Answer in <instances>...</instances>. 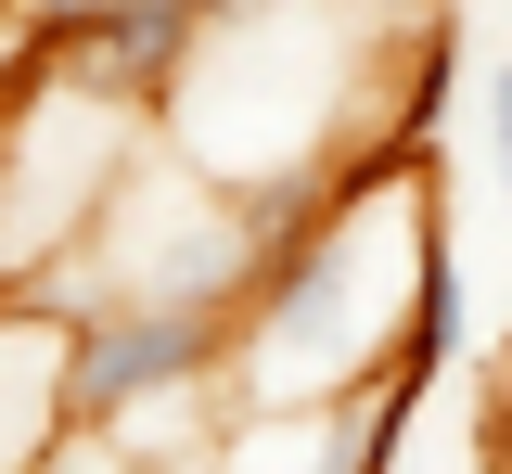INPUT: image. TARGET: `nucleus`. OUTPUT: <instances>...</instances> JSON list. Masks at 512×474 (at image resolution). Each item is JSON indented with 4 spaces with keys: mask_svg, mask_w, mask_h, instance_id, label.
Instances as JSON below:
<instances>
[{
    "mask_svg": "<svg viewBox=\"0 0 512 474\" xmlns=\"http://www.w3.org/2000/svg\"><path fill=\"white\" fill-rule=\"evenodd\" d=\"M436 193L410 154H359L333 205L244 282L231 308V372L256 398H359L372 372L410 359V308H423V270H436Z\"/></svg>",
    "mask_w": 512,
    "mask_h": 474,
    "instance_id": "obj_1",
    "label": "nucleus"
},
{
    "mask_svg": "<svg viewBox=\"0 0 512 474\" xmlns=\"http://www.w3.org/2000/svg\"><path fill=\"white\" fill-rule=\"evenodd\" d=\"M141 154H154L141 90H116L90 52H13L0 65V295H52Z\"/></svg>",
    "mask_w": 512,
    "mask_h": 474,
    "instance_id": "obj_2",
    "label": "nucleus"
},
{
    "mask_svg": "<svg viewBox=\"0 0 512 474\" xmlns=\"http://www.w3.org/2000/svg\"><path fill=\"white\" fill-rule=\"evenodd\" d=\"M64 321V410L77 423H116L141 436L154 410L205 398L231 372V321L218 308H154V295H90V308H52Z\"/></svg>",
    "mask_w": 512,
    "mask_h": 474,
    "instance_id": "obj_3",
    "label": "nucleus"
},
{
    "mask_svg": "<svg viewBox=\"0 0 512 474\" xmlns=\"http://www.w3.org/2000/svg\"><path fill=\"white\" fill-rule=\"evenodd\" d=\"M116 13H128V0H0L13 52H90V39H103Z\"/></svg>",
    "mask_w": 512,
    "mask_h": 474,
    "instance_id": "obj_4",
    "label": "nucleus"
},
{
    "mask_svg": "<svg viewBox=\"0 0 512 474\" xmlns=\"http://www.w3.org/2000/svg\"><path fill=\"white\" fill-rule=\"evenodd\" d=\"M474 103H487V167H500V193H512V52L487 65V90H474Z\"/></svg>",
    "mask_w": 512,
    "mask_h": 474,
    "instance_id": "obj_5",
    "label": "nucleus"
},
{
    "mask_svg": "<svg viewBox=\"0 0 512 474\" xmlns=\"http://www.w3.org/2000/svg\"><path fill=\"white\" fill-rule=\"evenodd\" d=\"M487 474H512V372H500V398H487Z\"/></svg>",
    "mask_w": 512,
    "mask_h": 474,
    "instance_id": "obj_6",
    "label": "nucleus"
}]
</instances>
